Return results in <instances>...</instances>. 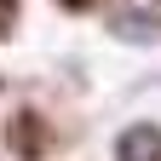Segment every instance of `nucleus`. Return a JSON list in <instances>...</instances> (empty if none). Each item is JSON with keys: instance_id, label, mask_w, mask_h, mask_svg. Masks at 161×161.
Here are the masks:
<instances>
[{"instance_id": "nucleus-1", "label": "nucleus", "mask_w": 161, "mask_h": 161, "mask_svg": "<svg viewBox=\"0 0 161 161\" xmlns=\"http://www.w3.org/2000/svg\"><path fill=\"white\" fill-rule=\"evenodd\" d=\"M121 161H161V132L132 127L127 138H121Z\"/></svg>"}]
</instances>
